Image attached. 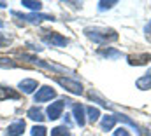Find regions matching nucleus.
<instances>
[{
    "label": "nucleus",
    "instance_id": "f257e3e1",
    "mask_svg": "<svg viewBox=\"0 0 151 136\" xmlns=\"http://www.w3.org/2000/svg\"><path fill=\"white\" fill-rule=\"evenodd\" d=\"M84 35L93 40L95 44H111L118 40V33L113 28H104V26H88L84 28Z\"/></svg>",
    "mask_w": 151,
    "mask_h": 136
},
{
    "label": "nucleus",
    "instance_id": "f03ea898",
    "mask_svg": "<svg viewBox=\"0 0 151 136\" xmlns=\"http://www.w3.org/2000/svg\"><path fill=\"white\" fill-rule=\"evenodd\" d=\"M11 14H12L14 18H21L23 21H27V23H32V25H39V23H42V21H55V16H51V14H42V12L21 14V12H16V11H12Z\"/></svg>",
    "mask_w": 151,
    "mask_h": 136
},
{
    "label": "nucleus",
    "instance_id": "7ed1b4c3",
    "mask_svg": "<svg viewBox=\"0 0 151 136\" xmlns=\"http://www.w3.org/2000/svg\"><path fill=\"white\" fill-rule=\"evenodd\" d=\"M42 42L51 45V47H65L69 45V38L56 32H44L42 33Z\"/></svg>",
    "mask_w": 151,
    "mask_h": 136
},
{
    "label": "nucleus",
    "instance_id": "20e7f679",
    "mask_svg": "<svg viewBox=\"0 0 151 136\" xmlns=\"http://www.w3.org/2000/svg\"><path fill=\"white\" fill-rule=\"evenodd\" d=\"M55 80H56L63 89H67L69 93H72V94H83V84L77 82L72 77H55Z\"/></svg>",
    "mask_w": 151,
    "mask_h": 136
},
{
    "label": "nucleus",
    "instance_id": "39448f33",
    "mask_svg": "<svg viewBox=\"0 0 151 136\" xmlns=\"http://www.w3.org/2000/svg\"><path fill=\"white\" fill-rule=\"evenodd\" d=\"M55 98H56V91L53 87H49V86H42L37 93L34 94V101L35 103H46V101L55 100Z\"/></svg>",
    "mask_w": 151,
    "mask_h": 136
},
{
    "label": "nucleus",
    "instance_id": "423d86ee",
    "mask_svg": "<svg viewBox=\"0 0 151 136\" xmlns=\"http://www.w3.org/2000/svg\"><path fill=\"white\" fill-rule=\"evenodd\" d=\"M63 108H65V103L62 101V100L53 101L49 106H47V110H46L47 119H49V120H56V119H60L62 113H63Z\"/></svg>",
    "mask_w": 151,
    "mask_h": 136
},
{
    "label": "nucleus",
    "instance_id": "0eeeda50",
    "mask_svg": "<svg viewBox=\"0 0 151 136\" xmlns=\"http://www.w3.org/2000/svg\"><path fill=\"white\" fill-rule=\"evenodd\" d=\"M25 127H27L25 120H16V122H12V124L5 129L4 136H21L25 133Z\"/></svg>",
    "mask_w": 151,
    "mask_h": 136
},
{
    "label": "nucleus",
    "instance_id": "6e6552de",
    "mask_svg": "<svg viewBox=\"0 0 151 136\" xmlns=\"http://www.w3.org/2000/svg\"><path fill=\"white\" fill-rule=\"evenodd\" d=\"M72 112H74V119H76V124L79 126V127H83L84 124H86V106H83V105H74V108H72Z\"/></svg>",
    "mask_w": 151,
    "mask_h": 136
},
{
    "label": "nucleus",
    "instance_id": "1a4fd4ad",
    "mask_svg": "<svg viewBox=\"0 0 151 136\" xmlns=\"http://www.w3.org/2000/svg\"><path fill=\"white\" fill-rule=\"evenodd\" d=\"M37 80H34V79H23L19 84H18V87L25 93V94H32L35 89H37Z\"/></svg>",
    "mask_w": 151,
    "mask_h": 136
},
{
    "label": "nucleus",
    "instance_id": "9d476101",
    "mask_svg": "<svg viewBox=\"0 0 151 136\" xmlns=\"http://www.w3.org/2000/svg\"><path fill=\"white\" fill-rule=\"evenodd\" d=\"M4 100H19V93H16L12 87L0 86V101Z\"/></svg>",
    "mask_w": 151,
    "mask_h": 136
},
{
    "label": "nucleus",
    "instance_id": "9b49d317",
    "mask_svg": "<svg viewBox=\"0 0 151 136\" xmlns=\"http://www.w3.org/2000/svg\"><path fill=\"white\" fill-rule=\"evenodd\" d=\"M135 86H137V89H141V91H148V89H151V68H150V72H148L146 75H142L141 79L135 80Z\"/></svg>",
    "mask_w": 151,
    "mask_h": 136
},
{
    "label": "nucleus",
    "instance_id": "f8f14e48",
    "mask_svg": "<svg viewBox=\"0 0 151 136\" xmlns=\"http://www.w3.org/2000/svg\"><path fill=\"white\" fill-rule=\"evenodd\" d=\"M27 117L32 119V120H35V122H42V120L46 119V117H44V112H42L39 106H32V108H28Z\"/></svg>",
    "mask_w": 151,
    "mask_h": 136
},
{
    "label": "nucleus",
    "instance_id": "ddd939ff",
    "mask_svg": "<svg viewBox=\"0 0 151 136\" xmlns=\"http://www.w3.org/2000/svg\"><path fill=\"white\" fill-rule=\"evenodd\" d=\"M116 117L114 115H106L104 119H102V122H100V127H102V131H113L114 126H116Z\"/></svg>",
    "mask_w": 151,
    "mask_h": 136
},
{
    "label": "nucleus",
    "instance_id": "4468645a",
    "mask_svg": "<svg viewBox=\"0 0 151 136\" xmlns=\"http://www.w3.org/2000/svg\"><path fill=\"white\" fill-rule=\"evenodd\" d=\"M127 59H128V63H130V65H137V67H139V65H144V63H148V61H150V59H151V54H141V56H128Z\"/></svg>",
    "mask_w": 151,
    "mask_h": 136
},
{
    "label": "nucleus",
    "instance_id": "2eb2a0df",
    "mask_svg": "<svg viewBox=\"0 0 151 136\" xmlns=\"http://www.w3.org/2000/svg\"><path fill=\"white\" fill-rule=\"evenodd\" d=\"M114 117H116V120H121V122L128 124L132 129H135V133H137V135H141V131H139V126H137V124H135V122H134V120L128 117V115H125V113H116Z\"/></svg>",
    "mask_w": 151,
    "mask_h": 136
},
{
    "label": "nucleus",
    "instance_id": "dca6fc26",
    "mask_svg": "<svg viewBox=\"0 0 151 136\" xmlns=\"http://www.w3.org/2000/svg\"><path fill=\"white\" fill-rule=\"evenodd\" d=\"M99 54H100L102 58H107V59H116V58H119V56H121V52H119V51H116V49H113V47L100 49V51H99Z\"/></svg>",
    "mask_w": 151,
    "mask_h": 136
},
{
    "label": "nucleus",
    "instance_id": "f3484780",
    "mask_svg": "<svg viewBox=\"0 0 151 136\" xmlns=\"http://www.w3.org/2000/svg\"><path fill=\"white\" fill-rule=\"evenodd\" d=\"M86 117H88V120L93 124V122L99 120V117H100V110H99L97 106H86Z\"/></svg>",
    "mask_w": 151,
    "mask_h": 136
},
{
    "label": "nucleus",
    "instance_id": "a211bd4d",
    "mask_svg": "<svg viewBox=\"0 0 151 136\" xmlns=\"http://www.w3.org/2000/svg\"><path fill=\"white\" fill-rule=\"evenodd\" d=\"M21 5L30 9L32 12H39L42 9V2H35V0H21Z\"/></svg>",
    "mask_w": 151,
    "mask_h": 136
},
{
    "label": "nucleus",
    "instance_id": "6ab92c4d",
    "mask_svg": "<svg viewBox=\"0 0 151 136\" xmlns=\"http://www.w3.org/2000/svg\"><path fill=\"white\" fill-rule=\"evenodd\" d=\"M51 136H70V131L65 126H58V127L51 129Z\"/></svg>",
    "mask_w": 151,
    "mask_h": 136
},
{
    "label": "nucleus",
    "instance_id": "aec40b11",
    "mask_svg": "<svg viewBox=\"0 0 151 136\" xmlns=\"http://www.w3.org/2000/svg\"><path fill=\"white\" fill-rule=\"evenodd\" d=\"M32 136H47V129L44 126H34L32 131H30Z\"/></svg>",
    "mask_w": 151,
    "mask_h": 136
},
{
    "label": "nucleus",
    "instance_id": "412c9836",
    "mask_svg": "<svg viewBox=\"0 0 151 136\" xmlns=\"http://www.w3.org/2000/svg\"><path fill=\"white\" fill-rule=\"evenodd\" d=\"M116 4H118L116 0H109V2H99V11H100V12L109 11V9H113Z\"/></svg>",
    "mask_w": 151,
    "mask_h": 136
},
{
    "label": "nucleus",
    "instance_id": "4be33fe9",
    "mask_svg": "<svg viewBox=\"0 0 151 136\" xmlns=\"http://www.w3.org/2000/svg\"><path fill=\"white\" fill-rule=\"evenodd\" d=\"M18 63H14L12 59L9 58H0V68H16Z\"/></svg>",
    "mask_w": 151,
    "mask_h": 136
},
{
    "label": "nucleus",
    "instance_id": "5701e85b",
    "mask_svg": "<svg viewBox=\"0 0 151 136\" xmlns=\"http://www.w3.org/2000/svg\"><path fill=\"white\" fill-rule=\"evenodd\" d=\"M11 44V37H5V35L0 32V47H5Z\"/></svg>",
    "mask_w": 151,
    "mask_h": 136
},
{
    "label": "nucleus",
    "instance_id": "b1692460",
    "mask_svg": "<svg viewBox=\"0 0 151 136\" xmlns=\"http://www.w3.org/2000/svg\"><path fill=\"white\" fill-rule=\"evenodd\" d=\"M114 136H132L125 127H118V129H114Z\"/></svg>",
    "mask_w": 151,
    "mask_h": 136
},
{
    "label": "nucleus",
    "instance_id": "393cba45",
    "mask_svg": "<svg viewBox=\"0 0 151 136\" xmlns=\"http://www.w3.org/2000/svg\"><path fill=\"white\" fill-rule=\"evenodd\" d=\"M144 35H146V38L151 42V19H150V23L144 26Z\"/></svg>",
    "mask_w": 151,
    "mask_h": 136
},
{
    "label": "nucleus",
    "instance_id": "a878e982",
    "mask_svg": "<svg viewBox=\"0 0 151 136\" xmlns=\"http://www.w3.org/2000/svg\"><path fill=\"white\" fill-rule=\"evenodd\" d=\"M2 26H4V23H2V21H0V28H2Z\"/></svg>",
    "mask_w": 151,
    "mask_h": 136
},
{
    "label": "nucleus",
    "instance_id": "bb28decb",
    "mask_svg": "<svg viewBox=\"0 0 151 136\" xmlns=\"http://www.w3.org/2000/svg\"><path fill=\"white\" fill-rule=\"evenodd\" d=\"M148 136H151V133H148Z\"/></svg>",
    "mask_w": 151,
    "mask_h": 136
}]
</instances>
